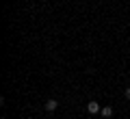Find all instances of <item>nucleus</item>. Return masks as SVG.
<instances>
[{"mask_svg":"<svg viewBox=\"0 0 130 119\" xmlns=\"http://www.w3.org/2000/svg\"><path fill=\"white\" fill-rule=\"evenodd\" d=\"M87 110H89L91 115H98V113H102V108H100V104H98L95 100H91V102L87 104Z\"/></svg>","mask_w":130,"mask_h":119,"instance_id":"1","label":"nucleus"},{"mask_svg":"<svg viewBox=\"0 0 130 119\" xmlns=\"http://www.w3.org/2000/svg\"><path fill=\"white\" fill-rule=\"evenodd\" d=\"M56 108H59V102L56 100H48L46 102V110L48 113H52V110H56Z\"/></svg>","mask_w":130,"mask_h":119,"instance_id":"2","label":"nucleus"},{"mask_svg":"<svg viewBox=\"0 0 130 119\" xmlns=\"http://www.w3.org/2000/svg\"><path fill=\"white\" fill-rule=\"evenodd\" d=\"M102 117H104V119L113 117V108H111V106H104V108H102Z\"/></svg>","mask_w":130,"mask_h":119,"instance_id":"3","label":"nucleus"},{"mask_svg":"<svg viewBox=\"0 0 130 119\" xmlns=\"http://www.w3.org/2000/svg\"><path fill=\"white\" fill-rule=\"evenodd\" d=\"M124 95H126V100H130V87H126V91H124Z\"/></svg>","mask_w":130,"mask_h":119,"instance_id":"4","label":"nucleus"}]
</instances>
